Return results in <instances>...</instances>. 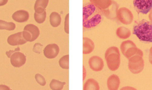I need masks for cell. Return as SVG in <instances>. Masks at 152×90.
<instances>
[{
    "label": "cell",
    "mask_w": 152,
    "mask_h": 90,
    "mask_svg": "<svg viewBox=\"0 0 152 90\" xmlns=\"http://www.w3.org/2000/svg\"><path fill=\"white\" fill-rule=\"evenodd\" d=\"M116 34L119 38L121 39H126L130 37L131 32L129 29L121 26L117 29Z\"/></svg>",
    "instance_id": "ffe728a7"
},
{
    "label": "cell",
    "mask_w": 152,
    "mask_h": 90,
    "mask_svg": "<svg viewBox=\"0 0 152 90\" xmlns=\"http://www.w3.org/2000/svg\"><path fill=\"white\" fill-rule=\"evenodd\" d=\"M121 49L123 55L127 59H129L135 55L143 57V53L136 46L134 42L128 40L123 41L121 45Z\"/></svg>",
    "instance_id": "277c9868"
},
{
    "label": "cell",
    "mask_w": 152,
    "mask_h": 90,
    "mask_svg": "<svg viewBox=\"0 0 152 90\" xmlns=\"http://www.w3.org/2000/svg\"><path fill=\"white\" fill-rule=\"evenodd\" d=\"M44 55L48 59L56 58L59 53V48L56 44H49L44 48Z\"/></svg>",
    "instance_id": "7c38bea8"
},
{
    "label": "cell",
    "mask_w": 152,
    "mask_h": 90,
    "mask_svg": "<svg viewBox=\"0 0 152 90\" xmlns=\"http://www.w3.org/2000/svg\"><path fill=\"white\" fill-rule=\"evenodd\" d=\"M105 58L108 68L112 71H115L121 64V55L119 49L116 47L109 48L106 51Z\"/></svg>",
    "instance_id": "3957f363"
},
{
    "label": "cell",
    "mask_w": 152,
    "mask_h": 90,
    "mask_svg": "<svg viewBox=\"0 0 152 90\" xmlns=\"http://www.w3.org/2000/svg\"><path fill=\"white\" fill-rule=\"evenodd\" d=\"M7 42L10 45L16 46L24 45L27 41L24 37L23 32H22L10 35L8 38Z\"/></svg>",
    "instance_id": "30bf717a"
},
{
    "label": "cell",
    "mask_w": 152,
    "mask_h": 90,
    "mask_svg": "<svg viewBox=\"0 0 152 90\" xmlns=\"http://www.w3.org/2000/svg\"><path fill=\"white\" fill-rule=\"evenodd\" d=\"M40 34V31L38 27L33 24L26 25L24 29L23 35L26 40L33 42L36 40Z\"/></svg>",
    "instance_id": "52a82bcc"
},
{
    "label": "cell",
    "mask_w": 152,
    "mask_h": 90,
    "mask_svg": "<svg viewBox=\"0 0 152 90\" xmlns=\"http://www.w3.org/2000/svg\"><path fill=\"white\" fill-rule=\"evenodd\" d=\"M15 24L13 22H7L5 21L0 20V30H5L8 31H12L15 30Z\"/></svg>",
    "instance_id": "7402d4cb"
},
{
    "label": "cell",
    "mask_w": 152,
    "mask_h": 90,
    "mask_svg": "<svg viewBox=\"0 0 152 90\" xmlns=\"http://www.w3.org/2000/svg\"><path fill=\"white\" fill-rule=\"evenodd\" d=\"M95 48L94 42L88 37L83 38V51L84 54L91 53Z\"/></svg>",
    "instance_id": "e0dca14e"
},
{
    "label": "cell",
    "mask_w": 152,
    "mask_h": 90,
    "mask_svg": "<svg viewBox=\"0 0 152 90\" xmlns=\"http://www.w3.org/2000/svg\"><path fill=\"white\" fill-rule=\"evenodd\" d=\"M132 33L142 42L152 43V22L145 19L137 22L133 26Z\"/></svg>",
    "instance_id": "7a4b0ae2"
},
{
    "label": "cell",
    "mask_w": 152,
    "mask_h": 90,
    "mask_svg": "<svg viewBox=\"0 0 152 90\" xmlns=\"http://www.w3.org/2000/svg\"><path fill=\"white\" fill-rule=\"evenodd\" d=\"M83 90H99V84L95 79L89 78L84 84Z\"/></svg>",
    "instance_id": "d6986e66"
},
{
    "label": "cell",
    "mask_w": 152,
    "mask_h": 90,
    "mask_svg": "<svg viewBox=\"0 0 152 90\" xmlns=\"http://www.w3.org/2000/svg\"><path fill=\"white\" fill-rule=\"evenodd\" d=\"M65 84V82H60L58 80L53 79L50 82V86L51 90H61L63 89L64 86Z\"/></svg>",
    "instance_id": "603a6c76"
},
{
    "label": "cell",
    "mask_w": 152,
    "mask_h": 90,
    "mask_svg": "<svg viewBox=\"0 0 152 90\" xmlns=\"http://www.w3.org/2000/svg\"><path fill=\"white\" fill-rule=\"evenodd\" d=\"M26 56L19 51L14 53L10 57V62L12 65L15 68H20L24 65L26 62Z\"/></svg>",
    "instance_id": "9c48e42d"
},
{
    "label": "cell",
    "mask_w": 152,
    "mask_h": 90,
    "mask_svg": "<svg viewBox=\"0 0 152 90\" xmlns=\"http://www.w3.org/2000/svg\"><path fill=\"white\" fill-rule=\"evenodd\" d=\"M120 84V78L116 75H111L107 80V86L110 90H118Z\"/></svg>",
    "instance_id": "9a60e30c"
},
{
    "label": "cell",
    "mask_w": 152,
    "mask_h": 90,
    "mask_svg": "<svg viewBox=\"0 0 152 90\" xmlns=\"http://www.w3.org/2000/svg\"><path fill=\"white\" fill-rule=\"evenodd\" d=\"M20 51V48H19V47H18L17 48H16L15 50H13V51H10L9 52H7V53H6V54L7 55L8 57L9 58H10L12 54L16 52V51Z\"/></svg>",
    "instance_id": "f1b7e54d"
},
{
    "label": "cell",
    "mask_w": 152,
    "mask_h": 90,
    "mask_svg": "<svg viewBox=\"0 0 152 90\" xmlns=\"http://www.w3.org/2000/svg\"><path fill=\"white\" fill-rule=\"evenodd\" d=\"M48 3L49 0H36L34 6L35 13L37 14L43 13L45 11Z\"/></svg>",
    "instance_id": "ac0fdd59"
},
{
    "label": "cell",
    "mask_w": 152,
    "mask_h": 90,
    "mask_svg": "<svg viewBox=\"0 0 152 90\" xmlns=\"http://www.w3.org/2000/svg\"><path fill=\"white\" fill-rule=\"evenodd\" d=\"M148 17H149V20L152 22V9L150 11L149 15H148Z\"/></svg>",
    "instance_id": "d6a6232c"
},
{
    "label": "cell",
    "mask_w": 152,
    "mask_h": 90,
    "mask_svg": "<svg viewBox=\"0 0 152 90\" xmlns=\"http://www.w3.org/2000/svg\"><path fill=\"white\" fill-rule=\"evenodd\" d=\"M8 0H0V6H4L7 4Z\"/></svg>",
    "instance_id": "4dcf8cb0"
},
{
    "label": "cell",
    "mask_w": 152,
    "mask_h": 90,
    "mask_svg": "<svg viewBox=\"0 0 152 90\" xmlns=\"http://www.w3.org/2000/svg\"><path fill=\"white\" fill-rule=\"evenodd\" d=\"M12 18L15 22L19 23H23L27 22L29 18V13L25 10H21L15 12Z\"/></svg>",
    "instance_id": "5bb4252c"
},
{
    "label": "cell",
    "mask_w": 152,
    "mask_h": 90,
    "mask_svg": "<svg viewBox=\"0 0 152 90\" xmlns=\"http://www.w3.org/2000/svg\"><path fill=\"white\" fill-rule=\"evenodd\" d=\"M10 89L8 87L6 86L2 85L0 86V90H10Z\"/></svg>",
    "instance_id": "1f68e13d"
},
{
    "label": "cell",
    "mask_w": 152,
    "mask_h": 90,
    "mask_svg": "<svg viewBox=\"0 0 152 90\" xmlns=\"http://www.w3.org/2000/svg\"><path fill=\"white\" fill-rule=\"evenodd\" d=\"M50 22L52 27H58L61 22V17L60 15L56 12H52L50 16Z\"/></svg>",
    "instance_id": "44dd1931"
},
{
    "label": "cell",
    "mask_w": 152,
    "mask_h": 90,
    "mask_svg": "<svg viewBox=\"0 0 152 90\" xmlns=\"http://www.w3.org/2000/svg\"><path fill=\"white\" fill-rule=\"evenodd\" d=\"M90 68L95 71H100L104 67V61L100 57L98 56H92L88 61Z\"/></svg>",
    "instance_id": "8fae6325"
},
{
    "label": "cell",
    "mask_w": 152,
    "mask_h": 90,
    "mask_svg": "<svg viewBox=\"0 0 152 90\" xmlns=\"http://www.w3.org/2000/svg\"><path fill=\"white\" fill-rule=\"evenodd\" d=\"M35 78L37 83L39 84L40 85L44 86L46 85V80L42 75L39 74H36L35 76Z\"/></svg>",
    "instance_id": "484cf974"
},
{
    "label": "cell",
    "mask_w": 152,
    "mask_h": 90,
    "mask_svg": "<svg viewBox=\"0 0 152 90\" xmlns=\"http://www.w3.org/2000/svg\"><path fill=\"white\" fill-rule=\"evenodd\" d=\"M117 18L123 24L129 25L132 22L134 17L129 9L125 7H122L117 11Z\"/></svg>",
    "instance_id": "ba28073f"
},
{
    "label": "cell",
    "mask_w": 152,
    "mask_h": 90,
    "mask_svg": "<svg viewBox=\"0 0 152 90\" xmlns=\"http://www.w3.org/2000/svg\"><path fill=\"white\" fill-rule=\"evenodd\" d=\"M47 17V13L46 11H44L41 14L34 13V17L35 21L39 24H42L45 22Z\"/></svg>",
    "instance_id": "d4e9b609"
},
{
    "label": "cell",
    "mask_w": 152,
    "mask_h": 90,
    "mask_svg": "<svg viewBox=\"0 0 152 90\" xmlns=\"http://www.w3.org/2000/svg\"><path fill=\"white\" fill-rule=\"evenodd\" d=\"M119 5L115 1H113L111 6L106 10L103 11V14L105 15L107 19L114 20L117 18V11Z\"/></svg>",
    "instance_id": "4fadbf2b"
},
{
    "label": "cell",
    "mask_w": 152,
    "mask_h": 90,
    "mask_svg": "<svg viewBox=\"0 0 152 90\" xmlns=\"http://www.w3.org/2000/svg\"><path fill=\"white\" fill-rule=\"evenodd\" d=\"M149 61L151 64H152V47L149 50Z\"/></svg>",
    "instance_id": "f546056e"
},
{
    "label": "cell",
    "mask_w": 152,
    "mask_h": 90,
    "mask_svg": "<svg viewBox=\"0 0 152 90\" xmlns=\"http://www.w3.org/2000/svg\"><path fill=\"white\" fill-rule=\"evenodd\" d=\"M43 45L40 43H36L34 46L33 51L36 53L40 54L42 51Z\"/></svg>",
    "instance_id": "4316f807"
},
{
    "label": "cell",
    "mask_w": 152,
    "mask_h": 90,
    "mask_svg": "<svg viewBox=\"0 0 152 90\" xmlns=\"http://www.w3.org/2000/svg\"><path fill=\"white\" fill-rule=\"evenodd\" d=\"M129 68L132 73L137 74L142 71L144 68V61L142 56L135 55L129 59Z\"/></svg>",
    "instance_id": "5b68a950"
},
{
    "label": "cell",
    "mask_w": 152,
    "mask_h": 90,
    "mask_svg": "<svg viewBox=\"0 0 152 90\" xmlns=\"http://www.w3.org/2000/svg\"><path fill=\"white\" fill-rule=\"evenodd\" d=\"M103 12L93 4H89L83 9V25L90 29L98 25L103 19Z\"/></svg>",
    "instance_id": "6da1fadb"
},
{
    "label": "cell",
    "mask_w": 152,
    "mask_h": 90,
    "mask_svg": "<svg viewBox=\"0 0 152 90\" xmlns=\"http://www.w3.org/2000/svg\"><path fill=\"white\" fill-rule=\"evenodd\" d=\"M59 64L61 68L65 69L69 68V55H64L59 60Z\"/></svg>",
    "instance_id": "cb8c5ba5"
},
{
    "label": "cell",
    "mask_w": 152,
    "mask_h": 90,
    "mask_svg": "<svg viewBox=\"0 0 152 90\" xmlns=\"http://www.w3.org/2000/svg\"><path fill=\"white\" fill-rule=\"evenodd\" d=\"M64 30L66 33L69 34V14H67L65 19Z\"/></svg>",
    "instance_id": "83f0119b"
},
{
    "label": "cell",
    "mask_w": 152,
    "mask_h": 90,
    "mask_svg": "<svg viewBox=\"0 0 152 90\" xmlns=\"http://www.w3.org/2000/svg\"><path fill=\"white\" fill-rule=\"evenodd\" d=\"M90 1L102 12L108 9L113 3V0H90Z\"/></svg>",
    "instance_id": "2e32d148"
},
{
    "label": "cell",
    "mask_w": 152,
    "mask_h": 90,
    "mask_svg": "<svg viewBox=\"0 0 152 90\" xmlns=\"http://www.w3.org/2000/svg\"><path fill=\"white\" fill-rule=\"evenodd\" d=\"M133 3L138 14H147L152 9V0H133Z\"/></svg>",
    "instance_id": "8992f818"
}]
</instances>
